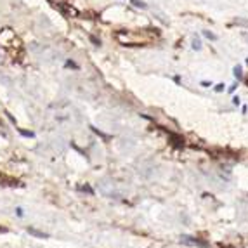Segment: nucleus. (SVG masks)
<instances>
[{
  "mask_svg": "<svg viewBox=\"0 0 248 248\" xmlns=\"http://www.w3.org/2000/svg\"><path fill=\"white\" fill-rule=\"evenodd\" d=\"M224 87H226L224 83H217L215 85V92H224Z\"/></svg>",
  "mask_w": 248,
  "mask_h": 248,
  "instance_id": "obj_11",
  "label": "nucleus"
},
{
  "mask_svg": "<svg viewBox=\"0 0 248 248\" xmlns=\"http://www.w3.org/2000/svg\"><path fill=\"white\" fill-rule=\"evenodd\" d=\"M114 38L122 43V45H137V43H142V42H148L149 38H141V37H135L129 31H116Z\"/></svg>",
  "mask_w": 248,
  "mask_h": 248,
  "instance_id": "obj_2",
  "label": "nucleus"
},
{
  "mask_svg": "<svg viewBox=\"0 0 248 248\" xmlns=\"http://www.w3.org/2000/svg\"><path fill=\"white\" fill-rule=\"evenodd\" d=\"M191 43H193V49H194V50H200V49H201V42H200V38H196V37H194Z\"/></svg>",
  "mask_w": 248,
  "mask_h": 248,
  "instance_id": "obj_8",
  "label": "nucleus"
},
{
  "mask_svg": "<svg viewBox=\"0 0 248 248\" xmlns=\"http://www.w3.org/2000/svg\"><path fill=\"white\" fill-rule=\"evenodd\" d=\"M232 24H238V26H247L248 28V21L247 19H241V18H236L232 21Z\"/></svg>",
  "mask_w": 248,
  "mask_h": 248,
  "instance_id": "obj_7",
  "label": "nucleus"
},
{
  "mask_svg": "<svg viewBox=\"0 0 248 248\" xmlns=\"http://www.w3.org/2000/svg\"><path fill=\"white\" fill-rule=\"evenodd\" d=\"M90 42H92V43H94V45H97V47H99V45H101V40H99V38L97 37H94V35H90Z\"/></svg>",
  "mask_w": 248,
  "mask_h": 248,
  "instance_id": "obj_10",
  "label": "nucleus"
},
{
  "mask_svg": "<svg viewBox=\"0 0 248 248\" xmlns=\"http://www.w3.org/2000/svg\"><path fill=\"white\" fill-rule=\"evenodd\" d=\"M245 63H247V64H248V57H247V59H245Z\"/></svg>",
  "mask_w": 248,
  "mask_h": 248,
  "instance_id": "obj_16",
  "label": "nucleus"
},
{
  "mask_svg": "<svg viewBox=\"0 0 248 248\" xmlns=\"http://www.w3.org/2000/svg\"><path fill=\"white\" fill-rule=\"evenodd\" d=\"M0 47H5V49H19L21 47L16 33L11 28L0 30Z\"/></svg>",
  "mask_w": 248,
  "mask_h": 248,
  "instance_id": "obj_1",
  "label": "nucleus"
},
{
  "mask_svg": "<svg viewBox=\"0 0 248 248\" xmlns=\"http://www.w3.org/2000/svg\"><path fill=\"white\" fill-rule=\"evenodd\" d=\"M232 75L236 76L238 80H243V68H241V64H236L232 68Z\"/></svg>",
  "mask_w": 248,
  "mask_h": 248,
  "instance_id": "obj_4",
  "label": "nucleus"
},
{
  "mask_svg": "<svg viewBox=\"0 0 248 248\" xmlns=\"http://www.w3.org/2000/svg\"><path fill=\"white\" fill-rule=\"evenodd\" d=\"M66 68H73V70H80V66L76 64V63L73 61V59H68V61H66Z\"/></svg>",
  "mask_w": 248,
  "mask_h": 248,
  "instance_id": "obj_9",
  "label": "nucleus"
},
{
  "mask_svg": "<svg viewBox=\"0 0 248 248\" xmlns=\"http://www.w3.org/2000/svg\"><path fill=\"white\" fill-rule=\"evenodd\" d=\"M201 85H203V87H212V83H210V82H205V80L201 82Z\"/></svg>",
  "mask_w": 248,
  "mask_h": 248,
  "instance_id": "obj_14",
  "label": "nucleus"
},
{
  "mask_svg": "<svg viewBox=\"0 0 248 248\" xmlns=\"http://www.w3.org/2000/svg\"><path fill=\"white\" fill-rule=\"evenodd\" d=\"M203 37L207 38V40L217 42V35H215V33H212V31H208V30H205V31H203Z\"/></svg>",
  "mask_w": 248,
  "mask_h": 248,
  "instance_id": "obj_6",
  "label": "nucleus"
},
{
  "mask_svg": "<svg viewBox=\"0 0 248 248\" xmlns=\"http://www.w3.org/2000/svg\"><path fill=\"white\" fill-rule=\"evenodd\" d=\"M130 4L134 7H137V9H148V4L144 0H130Z\"/></svg>",
  "mask_w": 248,
  "mask_h": 248,
  "instance_id": "obj_5",
  "label": "nucleus"
},
{
  "mask_svg": "<svg viewBox=\"0 0 248 248\" xmlns=\"http://www.w3.org/2000/svg\"><path fill=\"white\" fill-rule=\"evenodd\" d=\"M241 37H243V40H247L248 42V33H241Z\"/></svg>",
  "mask_w": 248,
  "mask_h": 248,
  "instance_id": "obj_15",
  "label": "nucleus"
},
{
  "mask_svg": "<svg viewBox=\"0 0 248 248\" xmlns=\"http://www.w3.org/2000/svg\"><path fill=\"white\" fill-rule=\"evenodd\" d=\"M236 87H238V83H232V85H231V87L227 89V92H229V94H232V92L236 90Z\"/></svg>",
  "mask_w": 248,
  "mask_h": 248,
  "instance_id": "obj_12",
  "label": "nucleus"
},
{
  "mask_svg": "<svg viewBox=\"0 0 248 248\" xmlns=\"http://www.w3.org/2000/svg\"><path fill=\"white\" fill-rule=\"evenodd\" d=\"M232 104L234 106H239V97H232Z\"/></svg>",
  "mask_w": 248,
  "mask_h": 248,
  "instance_id": "obj_13",
  "label": "nucleus"
},
{
  "mask_svg": "<svg viewBox=\"0 0 248 248\" xmlns=\"http://www.w3.org/2000/svg\"><path fill=\"white\" fill-rule=\"evenodd\" d=\"M52 5L56 7L63 16H66V18H78V11H76L71 4H66V2H63V0H57V2H52Z\"/></svg>",
  "mask_w": 248,
  "mask_h": 248,
  "instance_id": "obj_3",
  "label": "nucleus"
}]
</instances>
